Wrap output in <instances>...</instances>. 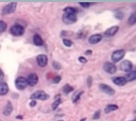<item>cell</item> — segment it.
I'll return each mask as SVG.
<instances>
[{"instance_id": "1", "label": "cell", "mask_w": 136, "mask_h": 121, "mask_svg": "<svg viewBox=\"0 0 136 121\" xmlns=\"http://www.w3.org/2000/svg\"><path fill=\"white\" fill-rule=\"evenodd\" d=\"M31 100H41V101H45L47 99L49 98V95L46 94L44 91H36L33 94H31Z\"/></svg>"}, {"instance_id": "2", "label": "cell", "mask_w": 136, "mask_h": 121, "mask_svg": "<svg viewBox=\"0 0 136 121\" xmlns=\"http://www.w3.org/2000/svg\"><path fill=\"white\" fill-rule=\"evenodd\" d=\"M10 32H11V35H12L13 36H21V35H24L25 29L22 25L14 24L11 27Z\"/></svg>"}, {"instance_id": "3", "label": "cell", "mask_w": 136, "mask_h": 121, "mask_svg": "<svg viewBox=\"0 0 136 121\" xmlns=\"http://www.w3.org/2000/svg\"><path fill=\"white\" fill-rule=\"evenodd\" d=\"M16 8H17V3L16 2H11L7 5H5L2 9V15H7V14H11V13H13V12L16 11Z\"/></svg>"}, {"instance_id": "4", "label": "cell", "mask_w": 136, "mask_h": 121, "mask_svg": "<svg viewBox=\"0 0 136 121\" xmlns=\"http://www.w3.org/2000/svg\"><path fill=\"white\" fill-rule=\"evenodd\" d=\"M126 55V52L125 50H117L115 52H112L111 55V61L112 63H117V62L121 61Z\"/></svg>"}, {"instance_id": "5", "label": "cell", "mask_w": 136, "mask_h": 121, "mask_svg": "<svg viewBox=\"0 0 136 121\" xmlns=\"http://www.w3.org/2000/svg\"><path fill=\"white\" fill-rule=\"evenodd\" d=\"M103 69L106 72L109 74H114L117 72V67L116 65L112 63V62H105L104 65H103Z\"/></svg>"}, {"instance_id": "6", "label": "cell", "mask_w": 136, "mask_h": 121, "mask_svg": "<svg viewBox=\"0 0 136 121\" xmlns=\"http://www.w3.org/2000/svg\"><path fill=\"white\" fill-rule=\"evenodd\" d=\"M62 21L67 25L74 24L77 21L76 14H70V13H64L62 16Z\"/></svg>"}, {"instance_id": "7", "label": "cell", "mask_w": 136, "mask_h": 121, "mask_svg": "<svg viewBox=\"0 0 136 121\" xmlns=\"http://www.w3.org/2000/svg\"><path fill=\"white\" fill-rule=\"evenodd\" d=\"M15 87L16 89L19 90V91H23L28 87V83L26 78L23 76H19L15 79Z\"/></svg>"}, {"instance_id": "8", "label": "cell", "mask_w": 136, "mask_h": 121, "mask_svg": "<svg viewBox=\"0 0 136 121\" xmlns=\"http://www.w3.org/2000/svg\"><path fill=\"white\" fill-rule=\"evenodd\" d=\"M119 68H120V70L123 71V72H129L133 70V64H132L129 60H123V61L120 63Z\"/></svg>"}, {"instance_id": "9", "label": "cell", "mask_w": 136, "mask_h": 121, "mask_svg": "<svg viewBox=\"0 0 136 121\" xmlns=\"http://www.w3.org/2000/svg\"><path fill=\"white\" fill-rule=\"evenodd\" d=\"M27 83H28V86H31V87H34L36 86V84L38 83V75L36 74H28L27 78Z\"/></svg>"}, {"instance_id": "10", "label": "cell", "mask_w": 136, "mask_h": 121, "mask_svg": "<svg viewBox=\"0 0 136 121\" xmlns=\"http://www.w3.org/2000/svg\"><path fill=\"white\" fill-rule=\"evenodd\" d=\"M99 89L101 90V91H103L104 94H108V95H113L115 94V91H114L113 88H111L109 85L107 84H100L99 85Z\"/></svg>"}, {"instance_id": "11", "label": "cell", "mask_w": 136, "mask_h": 121, "mask_svg": "<svg viewBox=\"0 0 136 121\" xmlns=\"http://www.w3.org/2000/svg\"><path fill=\"white\" fill-rule=\"evenodd\" d=\"M36 62L37 65L41 68L46 67L48 64V56L46 55H38L36 56Z\"/></svg>"}, {"instance_id": "12", "label": "cell", "mask_w": 136, "mask_h": 121, "mask_svg": "<svg viewBox=\"0 0 136 121\" xmlns=\"http://www.w3.org/2000/svg\"><path fill=\"white\" fill-rule=\"evenodd\" d=\"M102 38H103V35H100V33H94V35H90V36L89 37V44L95 45L100 42L102 40Z\"/></svg>"}, {"instance_id": "13", "label": "cell", "mask_w": 136, "mask_h": 121, "mask_svg": "<svg viewBox=\"0 0 136 121\" xmlns=\"http://www.w3.org/2000/svg\"><path fill=\"white\" fill-rule=\"evenodd\" d=\"M118 31H119V26H112V27L109 28L108 30H106V32H105V35L108 36V37L114 36V35L118 32Z\"/></svg>"}, {"instance_id": "14", "label": "cell", "mask_w": 136, "mask_h": 121, "mask_svg": "<svg viewBox=\"0 0 136 121\" xmlns=\"http://www.w3.org/2000/svg\"><path fill=\"white\" fill-rule=\"evenodd\" d=\"M112 82H113L114 84L117 85V86H125L127 84V80L125 79L124 76H116V77H113L112 78Z\"/></svg>"}, {"instance_id": "15", "label": "cell", "mask_w": 136, "mask_h": 121, "mask_svg": "<svg viewBox=\"0 0 136 121\" xmlns=\"http://www.w3.org/2000/svg\"><path fill=\"white\" fill-rule=\"evenodd\" d=\"M12 104L11 103V101H8L7 104H6V106L4 107V109H3V114L5 116H10L12 113Z\"/></svg>"}, {"instance_id": "16", "label": "cell", "mask_w": 136, "mask_h": 121, "mask_svg": "<svg viewBox=\"0 0 136 121\" xmlns=\"http://www.w3.org/2000/svg\"><path fill=\"white\" fill-rule=\"evenodd\" d=\"M32 41H33V44H34L35 46H37V47H41V46H43V44H44L42 37L40 36L39 35H37V33H35V35H33Z\"/></svg>"}, {"instance_id": "17", "label": "cell", "mask_w": 136, "mask_h": 121, "mask_svg": "<svg viewBox=\"0 0 136 121\" xmlns=\"http://www.w3.org/2000/svg\"><path fill=\"white\" fill-rule=\"evenodd\" d=\"M125 79L127 80V82H131V81H134L136 78V72L135 70H132L131 72H127V74L125 75Z\"/></svg>"}, {"instance_id": "18", "label": "cell", "mask_w": 136, "mask_h": 121, "mask_svg": "<svg viewBox=\"0 0 136 121\" xmlns=\"http://www.w3.org/2000/svg\"><path fill=\"white\" fill-rule=\"evenodd\" d=\"M9 93V86L6 82H0V95H6Z\"/></svg>"}, {"instance_id": "19", "label": "cell", "mask_w": 136, "mask_h": 121, "mask_svg": "<svg viewBox=\"0 0 136 121\" xmlns=\"http://www.w3.org/2000/svg\"><path fill=\"white\" fill-rule=\"evenodd\" d=\"M61 103H62L61 95H60V94H57V95H55V97H54V101H53V103L52 104V109L53 110V111H55Z\"/></svg>"}, {"instance_id": "20", "label": "cell", "mask_w": 136, "mask_h": 121, "mask_svg": "<svg viewBox=\"0 0 136 121\" xmlns=\"http://www.w3.org/2000/svg\"><path fill=\"white\" fill-rule=\"evenodd\" d=\"M118 110V106H117L116 104H109V105H107L106 108H105V114H109L111 112H114Z\"/></svg>"}, {"instance_id": "21", "label": "cell", "mask_w": 136, "mask_h": 121, "mask_svg": "<svg viewBox=\"0 0 136 121\" xmlns=\"http://www.w3.org/2000/svg\"><path fill=\"white\" fill-rule=\"evenodd\" d=\"M62 91H63V93H64L65 94H70L72 91H73V87L70 86L69 84H65L64 86H63V88H62Z\"/></svg>"}, {"instance_id": "22", "label": "cell", "mask_w": 136, "mask_h": 121, "mask_svg": "<svg viewBox=\"0 0 136 121\" xmlns=\"http://www.w3.org/2000/svg\"><path fill=\"white\" fill-rule=\"evenodd\" d=\"M77 12H78V10H77L76 8L74 7H67L64 9V13H70V14H76Z\"/></svg>"}, {"instance_id": "23", "label": "cell", "mask_w": 136, "mask_h": 121, "mask_svg": "<svg viewBox=\"0 0 136 121\" xmlns=\"http://www.w3.org/2000/svg\"><path fill=\"white\" fill-rule=\"evenodd\" d=\"M84 94V91H77L76 94H75L73 95V97H72V102H73L74 104L77 103V102H78L80 100V98H81L82 94Z\"/></svg>"}, {"instance_id": "24", "label": "cell", "mask_w": 136, "mask_h": 121, "mask_svg": "<svg viewBox=\"0 0 136 121\" xmlns=\"http://www.w3.org/2000/svg\"><path fill=\"white\" fill-rule=\"evenodd\" d=\"M136 22V15H135V12H133V13H131L130 15H129V19H128V23H129V25H130V26H132V25H134Z\"/></svg>"}, {"instance_id": "25", "label": "cell", "mask_w": 136, "mask_h": 121, "mask_svg": "<svg viewBox=\"0 0 136 121\" xmlns=\"http://www.w3.org/2000/svg\"><path fill=\"white\" fill-rule=\"evenodd\" d=\"M7 23L3 20H0V32H4L7 30Z\"/></svg>"}, {"instance_id": "26", "label": "cell", "mask_w": 136, "mask_h": 121, "mask_svg": "<svg viewBox=\"0 0 136 121\" xmlns=\"http://www.w3.org/2000/svg\"><path fill=\"white\" fill-rule=\"evenodd\" d=\"M52 68L54 70H57V71H59V70L62 69V65L60 64L58 61H52Z\"/></svg>"}, {"instance_id": "27", "label": "cell", "mask_w": 136, "mask_h": 121, "mask_svg": "<svg viewBox=\"0 0 136 121\" xmlns=\"http://www.w3.org/2000/svg\"><path fill=\"white\" fill-rule=\"evenodd\" d=\"M63 44H64L66 47L69 48V47H72V45H73V42H72V40L68 39V38H64V39H63Z\"/></svg>"}, {"instance_id": "28", "label": "cell", "mask_w": 136, "mask_h": 121, "mask_svg": "<svg viewBox=\"0 0 136 121\" xmlns=\"http://www.w3.org/2000/svg\"><path fill=\"white\" fill-rule=\"evenodd\" d=\"M93 4H94L93 2H79V5L81 6V7L85 8V9L89 8L92 5H93Z\"/></svg>"}, {"instance_id": "29", "label": "cell", "mask_w": 136, "mask_h": 121, "mask_svg": "<svg viewBox=\"0 0 136 121\" xmlns=\"http://www.w3.org/2000/svg\"><path fill=\"white\" fill-rule=\"evenodd\" d=\"M100 117H101V111L98 110V111H96L94 113L93 116H92V119L93 120H98V119H100Z\"/></svg>"}, {"instance_id": "30", "label": "cell", "mask_w": 136, "mask_h": 121, "mask_svg": "<svg viewBox=\"0 0 136 121\" xmlns=\"http://www.w3.org/2000/svg\"><path fill=\"white\" fill-rule=\"evenodd\" d=\"M61 79H62V77H61V75H55L53 78H52V83H54V84H58L60 81H61Z\"/></svg>"}, {"instance_id": "31", "label": "cell", "mask_w": 136, "mask_h": 121, "mask_svg": "<svg viewBox=\"0 0 136 121\" xmlns=\"http://www.w3.org/2000/svg\"><path fill=\"white\" fill-rule=\"evenodd\" d=\"M114 16H115V18H117V19L121 20V19H123V18H124V13L122 12H117Z\"/></svg>"}, {"instance_id": "32", "label": "cell", "mask_w": 136, "mask_h": 121, "mask_svg": "<svg viewBox=\"0 0 136 121\" xmlns=\"http://www.w3.org/2000/svg\"><path fill=\"white\" fill-rule=\"evenodd\" d=\"M87 85H88L89 88H90L92 86V77L90 75H89L88 78H87Z\"/></svg>"}, {"instance_id": "33", "label": "cell", "mask_w": 136, "mask_h": 121, "mask_svg": "<svg viewBox=\"0 0 136 121\" xmlns=\"http://www.w3.org/2000/svg\"><path fill=\"white\" fill-rule=\"evenodd\" d=\"M78 61L80 63H82V64H86L87 62H88V60H87V58L85 56H79L78 57Z\"/></svg>"}, {"instance_id": "34", "label": "cell", "mask_w": 136, "mask_h": 121, "mask_svg": "<svg viewBox=\"0 0 136 121\" xmlns=\"http://www.w3.org/2000/svg\"><path fill=\"white\" fill-rule=\"evenodd\" d=\"M30 106L32 107H35L36 106V101L35 100H31V102H30Z\"/></svg>"}, {"instance_id": "35", "label": "cell", "mask_w": 136, "mask_h": 121, "mask_svg": "<svg viewBox=\"0 0 136 121\" xmlns=\"http://www.w3.org/2000/svg\"><path fill=\"white\" fill-rule=\"evenodd\" d=\"M92 54V50H87L86 52H85V55H90Z\"/></svg>"}, {"instance_id": "36", "label": "cell", "mask_w": 136, "mask_h": 121, "mask_svg": "<svg viewBox=\"0 0 136 121\" xmlns=\"http://www.w3.org/2000/svg\"><path fill=\"white\" fill-rule=\"evenodd\" d=\"M3 77H4V72H3L2 70L0 69V82H1V80L3 79Z\"/></svg>"}, {"instance_id": "37", "label": "cell", "mask_w": 136, "mask_h": 121, "mask_svg": "<svg viewBox=\"0 0 136 121\" xmlns=\"http://www.w3.org/2000/svg\"><path fill=\"white\" fill-rule=\"evenodd\" d=\"M15 118H16V119H23V116L22 115H16Z\"/></svg>"}, {"instance_id": "38", "label": "cell", "mask_w": 136, "mask_h": 121, "mask_svg": "<svg viewBox=\"0 0 136 121\" xmlns=\"http://www.w3.org/2000/svg\"><path fill=\"white\" fill-rule=\"evenodd\" d=\"M86 120H87V118H85V117H84V118H82L80 121H86Z\"/></svg>"}, {"instance_id": "39", "label": "cell", "mask_w": 136, "mask_h": 121, "mask_svg": "<svg viewBox=\"0 0 136 121\" xmlns=\"http://www.w3.org/2000/svg\"><path fill=\"white\" fill-rule=\"evenodd\" d=\"M58 121H63V120H58Z\"/></svg>"}]
</instances>
